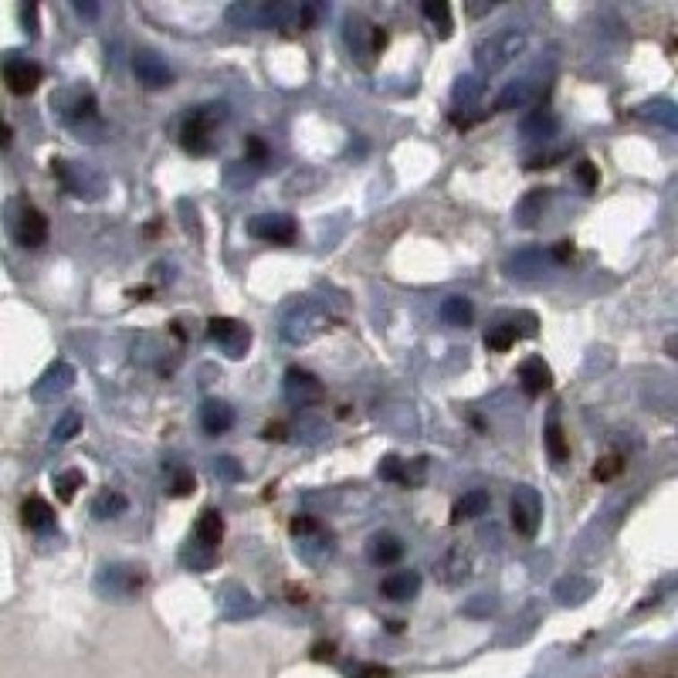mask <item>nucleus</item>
<instances>
[{"instance_id": "f257e3e1", "label": "nucleus", "mask_w": 678, "mask_h": 678, "mask_svg": "<svg viewBox=\"0 0 678 678\" xmlns=\"http://www.w3.org/2000/svg\"><path fill=\"white\" fill-rule=\"evenodd\" d=\"M526 45H529V34L519 31V28H506V31H495L485 41H478L472 58H475V68L482 75H499L519 55H526Z\"/></svg>"}, {"instance_id": "f03ea898", "label": "nucleus", "mask_w": 678, "mask_h": 678, "mask_svg": "<svg viewBox=\"0 0 678 678\" xmlns=\"http://www.w3.org/2000/svg\"><path fill=\"white\" fill-rule=\"evenodd\" d=\"M224 106H197L180 126V143H184L187 153L204 156L214 150V133L217 126L224 123Z\"/></svg>"}, {"instance_id": "7ed1b4c3", "label": "nucleus", "mask_w": 678, "mask_h": 678, "mask_svg": "<svg viewBox=\"0 0 678 678\" xmlns=\"http://www.w3.org/2000/svg\"><path fill=\"white\" fill-rule=\"evenodd\" d=\"M329 312H326L323 306H316V302H299V306L289 309V316L282 319V336H285V343H292V346H302V343H309V339H316L319 333H326L329 329Z\"/></svg>"}, {"instance_id": "20e7f679", "label": "nucleus", "mask_w": 678, "mask_h": 678, "mask_svg": "<svg viewBox=\"0 0 678 678\" xmlns=\"http://www.w3.org/2000/svg\"><path fill=\"white\" fill-rule=\"evenodd\" d=\"M343 38H346V48L360 65H367L373 55H380L387 45V31H380L377 24H370L367 17L360 14H346L343 21Z\"/></svg>"}, {"instance_id": "39448f33", "label": "nucleus", "mask_w": 678, "mask_h": 678, "mask_svg": "<svg viewBox=\"0 0 678 678\" xmlns=\"http://www.w3.org/2000/svg\"><path fill=\"white\" fill-rule=\"evenodd\" d=\"M508 516H512V529L519 533V536H536L540 533V523H543V499L536 489H529V485H519L516 492H512V502H508Z\"/></svg>"}, {"instance_id": "423d86ee", "label": "nucleus", "mask_w": 678, "mask_h": 678, "mask_svg": "<svg viewBox=\"0 0 678 678\" xmlns=\"http://www.w3.org/2000/svg\"><path fill=\"white\" fill-rule=\"evenodd\" d=\"M323 380L316 373L302 370V367H289L285 380H282V397L292 404V407H312V404L323 401Z\"/></svg>"}, {"instance_id": "0eeeda50", "label": "nucleus", "mask_w": 678, "mask_h": 678, "mask_svg": "<svg viewBox=\"0 0 678 678\" xmlns=\"http://www.w3.org/2000/svg\"><path fill=\"white\" fill-rule=\"evenodd\" d=\"M207 336L231 360H241L248 353V346H251V329L245 323H238V319H228V316H214L207 323Z\"/></svg>"}, {"instance_id": "6e6552de", "label": "nucleus", "mask_w": 678, "mask_h": 678, "mask_svg": "<svg viewBox=\"0 0 678 678\" xmlns=\"http://www.w3.org/2000/svg\"><path fill=\"white\" fill-rule=\"evenodd\" d=\"M11 234L17 238V245L41 248L48 241L45 214L38 207H31V204H17V211L11 214Z\"/></svg>"}, {"instance_id": "1a4fd4ad", "label": "nucleus", "mask_w": 678, "mask_h": 678, "mask_svg": "<svg viewBox=\"0 0 678 678\" xmlns=\"http://www.w3.org/2000/svg\"><path fill=\"white\" fill-rule=\"evenodd\" d=\"M248 234L265 241V245H292L299 224L289 214H258L248 221Z\"/></svg>"}, {"instance_id": "9d476101", "label": "nucleus", "mask_w": 678, "mask_h": 678, "mask_svg": "<svg viewBox=\"0 0 678 678\" xmlns=\"http://www.w3.org/2000/svg\"><path fill=\"white\" fill-rule=\"evenodd\" d=\"M0 72H4V82L14 95H28L41 85V65L31 62V58H21V55H7Z\"/></svg>"}, {"instance_id": "9b49d317", "label": "nucleus", "mask_w": 678, "mask_h": 678, "mask_svg": "<svg viewBox=\"0 0 678 678\" xmlns=\"http://www.w3.org/2000/svg\"><path fill=\"white\" fill-rule=\"evenodd\" d=\"M133 75H136V82H143L146 89H167V85H173V72H170V65L156 55V51H136L133 55Z\"/></svg>"}, {"instance_id": "f8f14e48", "label": "nucleus", "mask_w": 678, "mask_h": 678, "mask_svg": "<svg viewBox=\"0 0 678 678\" xmlns=\"http://www.w3.org/2000/svg\"><path fill=\"white\" fill-rule=\"evenodd\" d=\"M519 380H523V390L529 397H540L553 387V370L543 363V356H529L519 367Z\"/></svg>"}, {"instance_id": "ddd939ff", "label": "nucleus", "mask_w": 678, "mask_h": 678, "mask_svg": "<svg viewBox=\"0 0 678 678\" xmlns=\"http://www.w3.org/2000/svg\"><path fill=\"white\" fill-rule=\"evenodd\" d=\"M72 384H75V370H72L68 363H55V367H48L45 377L38 380V387H34V397H38V401H51V397L65 394Z\"/></svg>"}, {"instance_id": "4468645a", "label": "nucleus", "mask_w": 678, "mask_h": 678, "mask_svg": "<svg viewBox=\"0 0 678 678\" xmlns=\"http://www.w3.org/2000/svg\"><path fill=\"white\" fill-rule=\"evenodd\" d=\"M468 570H472V556H468V550H462V546L448 550V553L438 560V567H434L438 580H441V584H448V587L462 584L465 577H468Z\"/></svg>"}, {"instance_id": "2eb2a0df", "label": "nucleus", "mask_w": 678, "mask_h": 678, "mask_svg": "<svg viewBox=\"0 0 678 678\" xmlns=\"http://www.w3.org/2000/svg\"><path fill=\"white\" fill-rule=\"evenodd\" d=\"M417 590H421V573L417 570H394L380 584V594L387 601H411V597H417Z\"/></svg>"}, {"instance_id": "dca6fc26", "label": "nucleus", "mask_w": 678, "mask_h": 678, "mask_svg": "<svg viewBox=\"0 0 678 678\" xmlns=\"http://www.w3.org/2000/svg\"><path fill=\"white\" fill-rule=\"evenodd\" d=\"M95 95L92 92H68L62 99V116H65V123H72L82 129V123H89V119H95Z\"/></svg>"}, {"instance_id": "f3484780", "label": "nucleus", "mask_w": 678, "mask_h": 678, "mask_svg": "<svg viewBox=\"0 0 678 678\" xmlns=\"http://www.w3.org/2000/svg\"><path fill=\"white\" fill-rule=\"evenodd\" d=\"M99 584H109V594L126 597V594H136L143 587V573H136V567H106Z\"/></svg>"}, {"instance_id": "a211bd4d", "label": "nucleus", "mask_w": 678, "mask_h": 678, "mask_svg": "<svg viewBox=\"0 0 678 678\" xmlns=\"http://www.w3.org/2000/svg\"><path fill=\"white\" fill-rule=\"evenodd\" d=\"M546 204H550V187L529 190L523 201L516 204V224H519V228H533L543 217V211H546Z\"/></svg>"}, {"instance_id": "6ab92c4d", "label": "nucleus", "mask_w": 678, "mask_h": 678, "mask_svg": "<svg viewBox=\"0 0 678 678\" xmlns=\"http://www.w3.org/2000/svg\"><path fill=\"white\" fill-rule=\"evenodd\" d=\"M201 428L207 434H228L234 428V411L224 401H204L201 407Z\"/></svg>"}, {"instance_id": "aec40b11", "label": "nucleus", "mask_w": 678, "mask_h": 678, "mask_svg": "<svg viewBox=\"0 0 678 678\" xmlns=\"http://www.w3.org/2000/svg\"><path fill=\"white\" fill-rule=\"evenodd\" d=\"M489 492L485 489H472V492H465L455 506H451V523H465V519H478V516H485L489 512Z\"/></svg>"}, {"instance_id": "412c9836", "label": "nucleus", "mask_w": 678, "mask_h": 678, "mask_svg": "<svg viewBox=\"0 0 678 678\" xmlns=\"http://www.w3.org/2000/svg\"><path fill=\"white\" fill-rule=\"evenodd\" d=\"M21 519H24V526L34 529V533H48V529H55V508L48 506L45 499L31 495V499L21 506Z\"/></svg>"}, {"instance_id": "4be33fe9", "label": "nucleus", "mask_w": 678, "mask_h": 678, "mask_svg": "<svg viewBox=\"0 0 678 678\" xmlns=\"http://www.w3.org/2000/svg\"><path fill=\"white\" fill-rule=\"evenodd\" d=\"M367 553H370V560L377 567H390V563H397L404 556V543L394 533H377L370 540V546H367Z\"/></svg>"}, {"instance_id": "5701e85b", "label": "nucleus", "mask_w": 678, "mask_h": 678, "mask_svg": "<svg viewBox=\"0 0 678 678\" xmlns=\"http://www.w3.org/2000/svg\"><path fill=\"white\" fill-rule=\"evenodd\" d=\"M519 129H523L526 139H550L560 133V119H556L550 109H536V112L526 116Z\"/></svg>"}, {"instance_id": "b1692460", "label": "nucleus", "mask_w": 678, "mask_h": 678, "mask_svg": "<svg viewBox=\"0 0 678 678\" xmlns=\"http://www.w3.org/2000/svg\"><path fill=\"white\" fill-rule=\"evenodd\" d=\"M441 319H445L448 326H455V329L472 326V319H475L472 299H465V295H448V299H441Z\"/></svg>"}, {"instance_id": "393cba45", "label": "nucleus", "mask_w": 678, "mask_h": 678, "mask_svg": "<svg viewBox=\"0 0 678 678\" xmlns=\"http://www.w3.org/2000/svg\"><path fill=\"white\" fill-rule=\"evenodd\" d=\"M194 540L211 546V550L221 546V540H224V519H221V512H214V508L204 512L201 519H197V526H194Z\"/></svg>"}, {"instance_id": "a878e982", "label": "nucleus", "mask_w": 678, "mask_h": 678, "mask_svg": "<svg viewBox=\"0 0 678 678\" xmlns=\"http://www.w3.org/2000/svg\"><path fill=\"white\" fill-rule=\"evenodd\" d=\"M533 99V82L529 78H519V82H508L502 95L495 99V112H508V109H523L526 102Z\"/></svg>"}, {"instance_id": "bb28decb", "label": "nucleus", "mask_w": 678, "mask_h": 678, "mask_svg": "<svg viewBox=\"0 0 678 678\" xmlns=\"http://www.w3.org/2000/svg\"><path fill=\"white\" fill-rule=\"evenodd\" d=\"M126 508H129V499H126L123 492H99L92 499V516L95 519H116V516H123Z\"/></svg>"}, {"instance_id": "cd10ccee", "label": "nucleus", "mask_w": 678, "mask_h": 678, "mask_svg": "<svg viewBox=\"0 0 678 678\" xmlns=\"http://www.w3.org/2000/svg\"><path fill=\"white\" fill-rule=\"evenodd\" d=\"M180 563L184 567H190L194 573H207L211 567H214V550L211 546H204V543H187L184 550H180Z\"/></svg>"}, {"instance_id": "c85d7f7f", "label": "nucleus", "mask_w": 678, "mask_h": 678, "mask_svg": "<svg viewBox=\"0 0 678 678\" xmlns=\"http://www.w3.org/2000/svg\"><path fill=\"white\" fill-rule=\"evenodd\" d=\"M546 451H550L553 465L570 462V445H567V434H563L556 417H550V424H546Z\"/></svg>"}, {"instance_id": "c756f323", "label": "nucleus", "mask_w": 678, "mask_h": 678, "mask_svg": "<svg viewBox=\"0 0 678 678\" xmlns=\"http://www.w3.org/2000/svg\"><path fill=\"white\" fill-rule=\"evenodd\" d=\"M641 116L651 119V123H662L665 129H675V126H678V109L672 106L668 99H655V102H648V106L641 109Z\"/></svg>"}, {"instance_id": "7c9ffc66", "label": "nucleus", "mask_w": 678, "mask_h": 678, "mask_svg": "<svg viewBox=\"0 0 678 678\" xmlns=\"http://www.w3.org/2000/svg\"><path fill=\"white\" fill-rule=\"evenodd\" d=\"M421 11H424V17H428L434 28H438L441 38L451 34V7H448L445 0H424V4H421Z\"/></svg>"}, {"instance_id": "2f4dec72", "label": "nucleus", "mask_w": 678, "mask_h": 678, "mask_svg": "<svg viewBox=\"0 0 678 678\" xmlns=\"http://www.w3.org/2000/svg\"><path fill=\"white\" fill-rule=\"evenodd\" d=\"M377 472H380V478H384V482H397V485H411V482H414V475H411L407 462H401L397 455H387Z\"/></svg>"}, {"instance_id": "473e14b6", "label": "nucleus", "mask_w": 678, "mask_h": 678, "mask_svg": "<svg viewBox=\"0 0 678 678\" xmlns=\"http://www.w3.org/2000/svg\"><path fill=\"white\" fill-rule=\"evenodd\" d=\"M543 251H519L512 262H508V275H536L543 272Z\"/></svg>"}, {"instance_id": "72a5a7b5", "label": "nucleus", "mask_w": 678, "mask_h": 678, "mask_svg": "<svg viewBox=\"0 0 678 678\" xmlns=\"http://www.w3.org/2000/svg\"><path fill=\"white\" fill-rule=\"evenodd\" d=\"M478 99H482V82H478V75L458 78V85H455V102L462 109H472Z\"/></svg>"}, {"instance_id": "f704fd0d", "label": "nucleus", "mask_w": 678, "mask_h": 678, "mask_svg": "<svg viewBox=\"0 0 678 678\" xmlns=\"http://www.w3.org/2000/svg\"><path fill=\"white\" fill-rule=\"evenodd\" d=\"M82 485H85V475H82L78 468H68V472H58V475H55V489H58V499H65V502H72Z\"/></svg>"}, {"instance_id": "c9c22d12", "label": "nucleus", "mask_w": 678, "mask_h": 678, "mask_svg": "<svg viewBox=\"0 0 678 678\" xmlns=\"http://www.w3.org/2000/svg\"><path fill=\"white\" fill-rule=\"evenodd\" d=\"M75 434H82V414H78V411H65V414L58 417V424H55L51 438H55L58 445H65V441H72Z\"/></svg>"}, {"instance_id": "e433bc0d", "label": "nucleus", "mask_w": 678, "mask_h": 678, "mask_svg": "<svg viewBox=\"0 0 678 678\" xmlns=\"http://www.w3.org/2000/svg\"><path fill=\"white\" fill-rule=\"evenodd\" d=\"M499 323H506L508 329L516 333V339L536 336V316H533V312H508V316H502Z\"/></svg>"}, {"instance_id": "4c0bfd02", "label": "nucleus", "mask_w": 678, "mask_h": 678, "mask_svg": "<svg viewBox=\"0 0 678 678\" xmlns=\"http://www.w3.org/2000/svg\"><path fill=\"white\" fill-rule=\"evenodd\" d=\"M512 343H516V333H512L506 323L489 326V333H485V346H489L492 353H506Z\"/></svg>"}, {"instance_id": "58836bf2", "label": "nucleus", "mask_w": 678, "mask_h": 678, "mask_svg": "<svg viewBox=\"0 0 678 678\" xmlns=\"http://www.w3.org/2000/svg\"><path fill=\"white\" fill-rule=\"evenodd\" d=\"M228 21L238 24V28H258V4H231Z\"/></svg>"}, {"instance_id": "ea45409f", "label": "nucleus", "mask_w": 678, "mask_h": 678, "mask_svg": "<svg viewBox=\"0 0 678 678\" xmlns=\"http://www.w3.org/2000/svg\"><path fill=\"white\" fill-rule=\"evenodd\" d=\"M573 173H577V184L584 187L587 194H590V190H597V184H601V173H597V163H590V160H580Z\"/></svg>"}, {"instance_id": "a19ab883", "label": "nucleus", "mask_w": 678, "mask_h": 678, "mask_svg": "<svg viewBox=\"0 0 678 678\" xmlns=\"http://www.w3.org/2000/svg\"><path fill=\"white\" fill-rule=\"evenodd\" d=\"M621 472H624V458H621V455H607V458L597 462L594 478H597V482H611V478L621 475Z\"/></svg>"}, {"instance_id": "79ce46f5", "label": "nucleus", "mask_w": 678, "mask_h": 678, "mask_svg": "<svg viewBox=\"0 0 678 678\" xmlns=\"http://www.w3.org/2000/svg\"><path fill=\"white\" fill-rule=\"evenodd\" d=\"M214 475L228 478V482H238V478H241V465L224 455V458H217V462H214Z\"/></svg>"}, {"instance_id": "37998d69", "label": "nucleus", "mask_w": 678, "mask_h": 678, "mask_svg": "<svg viewBox=\"0 0 678 678\" xmlns=\"http://www.w3.org/2000/svg\"><path fill=\"white\" fill-rule=\"evenodd\" d=\"M346 675L350 678H390V672H387L384 665H350Z\"/></svg>"}, {"instance_id": "c03bdc74", "label": "nucleus", "mask_w": 678, "mask_h": 678, "mask_svg": "<svg viewBox=\"0 0 678 678\" xmlns=\"http://www.w3.org/2000/svg\"><path fill=\"white\" fill-rule=\"evenodd\" d=\"M170 489H173V495H190L197 489V482H194V475H190L187 468H180V472L173 475V485H170Z\"/></svg>"}, {"instance_id": "a18cd8bd", "label": "nucleus", "mask_w": 678, "mask_h": 678, "mask_svg": "<svg viewBox=\"0 0 678 678\" xmlns=\"http://www.w3.org/2000/svg\"><path fill=\"white\" fill-rule=\"evenodd\" d=\"M248 160L255 163V167H262L265 160H268V150H265V143L258 136H251L248 139Z\"/></svg>"}, {"instance_id": "49530a36", "label": "nucleus", "mask_w": 678, "mask_h": 678, "mask_svg": "<svg viewBox=\"0 0 678 678\" xmlns=\"http://www.w3.org/2000/svg\"><path fill=\"white\" fill-rule=\"evenodd\" d=\"M638 678H675L672 675V665H651V668H645V665H638Z\"/></svg>"}, {"instance_id": "de8ad7c7", "label": "nucleus", "mask_w": 678, "mask_h": 678, "mask_svg": "<svg viewBox=\"0 0 678 678\" xmlns=\"http://www.w3.org/2000/svg\"><path fill=\"white\" fill-rule=\"evenodd\" d=\"M316 529H319V523H316L312 516H295V519H292L295 536H309V533H316Z\"/></svg>"}, {"instance_id": "09e8293b", "label": "nucleus", "mask_w": 678, "mask_h": 678, "mask_svg": "<svg viewBox=\"0 0 678 678\" xmlns=\"http://www.w3.org/2000/svg\"><path fill=\"white\" fill-rule=\"evenodd\" d=\"M550 258H553V262H560V265L570 262V258H573V245H570V241H556L553 251H550Z\"/></svg>"}, {"instance_id": "8fccbe9b", "label": "nucleus", "mask_w": 678, "mask_h": 678, "mask_svg": "<svg viewBox=\"0 0 678 678\" xmlns=\"http://www.w3.org/2000/svg\"><path fill=\"white\" fill-rule=\"evenodd\" d=\"M563 153H540V156H529V163L526 167L529 170H540V167H556V160H560Z\"/></svg>"}, {"instance_id": "3c124183", "label": "nucleus", "mask_w": 678, "mask_h": 678, "mask_svg": "<svg viewBox=\"0 0 678 678\" xmlns=\"http://www.w3.org/2000/svg\"><path fill=\"white\" fill-rule=\"evenodd\" d=\"M312 658H316V662H333V658H336V645H333V641L316 645L312 648Z\"/></svg>"}, {"instance_id": "603ef678", "label": "nucleus", "mask_w": 678, "mask_h": 678, "mask_svg": "<svg viewBox=\"0 0 678 678\" xmlns=\"http://www.w3.org/2000/svg\"><path fill=\"white\" fill-rule=\"evenodd\" d=\"M21 17H24V31L38 34V28H34V24H38V7H34V4H31V7H24Z\"/></svg>"}, {"instance_id": "864d4df0", "label": "nucleus", "mask_w": 678, "mask_h": 678, "mask_svg": "<svg viewBox=\"0 0 678 678\" xmlns=\"http://www.w3.org/2000/svg\"><path fill=\"white\" fill-rule=\"evenodd\" d=\"M265 441H285V424H268L265 428Z\"/></svg>"}, {"instance_id": "5fc2aeb1", "label": "nucleus", "mask_w": 678, "mask_h": 678, "mask_svg": "<svg viewBox=\"0 0 678 678\" xmlns=\"http://www.w3.org/2000/svg\"><path fill=\"white\" fill-rule=\"evenodd\" d=\"M7 143H11V126H7V123H0V150H4Z\"/></svg>"}, {"instance_id": "6e6d98bb", "label": "nucleus", "mask_w": 678, "mask_h": 678, "mask_svg": "<svg viewBox=\"0 0 678 678\" xmlns=\"http://www.w3.org/2000/svg\"><path fill=\"white\" fill-rule=\"evenodd\" d=\"M75 11H78V14H85V17H95V14H99L92 4H75Z\"/></svg>"}, {"instance_id": "4d7b16f0", "label": "nucleus", "mask_w": 678, "mask_h": 678, "mask_svg": "<svg viewBox=\"0 0 678 678\" xmlns=\"http://www.w3.org/2000/svg\"><path fill=\"white\" fill-rule=\"evenodd\" d=\"M468 11H472V14H485V11H492V4H482V7H478V4H472Z\"/></svg>"}]
</instances>
